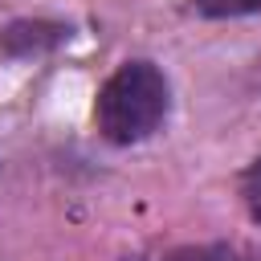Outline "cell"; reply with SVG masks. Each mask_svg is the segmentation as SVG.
Masks as SVG:
<instances>
[{"label": "cell", "instance_id": "1", "mask_svg": "<svg viewBox=\"0 0 261 261\" xmlns=\"http://www.w3.org/2000/svg\"><path fill=\"white\" fill-rule=\"evenodd\" d=\"M167 110H171V86H167L163 69L151 61H122L106 77V86L98 90V102H94L102 139H110L118 147L151 139L163 126Z\"/></svg>", "mask_w": 261, "mask_h": 261}, {"label": "cell", "instance_id": "4", "mask_svg": "<svg viewBox=\"0 0 261 261\" xmlns=\"http://www.w3.org/2000/svg\"><path fill=\"white\" fill-rule=\"evenodd\" d=\"M200 16L208 20H232V16H253L261 12V0H188Z\"/></svg>", "mask_w": 261, "mask_h": 261}, {"label": "cell", "instance_id": "5", "mask_svg": "<svg viewBox=\"0 0 261 261\" xmlns=\"http://www.w3.org/2000/svg\"><path fill=\"white\" fill-rule=\"evenodd\" d=\"M241 196H245L249 216L261 224V159H257V163H249V171L241 175Z\"/></svg>", "mask_w": 261, "mask_h": 261}, {"label": "cell", "instance_id": "3", "mask_svg": "<svg viewBox=\"0 0 261 261\" xmlns=\"http://www.w3.org/2000/svg\"><path fill=\"white\" fill-rule=\"evenodd\" d=\"M126 261H261V253L245 249V245H171V249H151V253H135Z\"/></svg>", "mask_w": 261, "mask_h": 261}, {"label": "cell", "instance_id": "2", "mask_svg": "<svg viewBox=\"0 0 261 261\" xmlns=\"http://www.w3.org/2000/svg\"><path fill=\"white\" fill-rule=\"evenodd\" d=\"M61 41H69V24L57 20H12L0 33V49L8 57H33V53H49Z\"/></svg>", "mask_w": 261, "mask_h": 261}]
</instances>
